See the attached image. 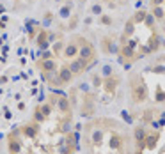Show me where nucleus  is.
<instances>
[{
  "label": "nucleus",
  "instance_id": "obj_1",
  "mask_svg": "<svg viewBox=\"0 0 165 154\" xmlns=\"http://www.w3.org/2000/svg\"><path fill=\"white\" fill-rule=\"evenodd\" d=\"M78 59L84 62L85 66H89L92 60L96 59V51H94V46H92L91 43H85V44H82L80 50H78Z\"/></svg>",
  "mask_w": 165,
  "mask_h": 154
},
{
  "label": "nucleus",
  "instance_id": "obj_2",
  "mask_svg": "<svg viewBox=\"0 0 165 154\" xmlns=\"http://www.w3.org/2000/svg\"><path fill=\"white\" fill-rule=\"evenodd\" d=\"M37 67L43 71V75H45V78L48 80L50 76H53L57 71H59V66H57V60H53V59H45V60H39L37 62Z\"/></svg>",
  "mask_w": 165,
  "mask_h": 154
},
{
  "label": "nucleus",
  "instance_id": "obj_3",
  "mask_svg": "<svg viewBox=\"0 0 165 154\" xmlns=\"http://www.w3.org/2000/svg\"><path fill=\"white\" fill-rule=\"evenodd\" d=\"M131 96H133V101L135 103H142L147 99V89L146 85L142 83H137V85H131Z\"/></svg>",
  "mask_w": 165,
  "mask_h": 154
},
{
  "label": "nucleus",
  "instance_id": "obj_4",
  "mask_svg": "<svg viewBox=\"0 0 165 154\" xmlns=\"http://www.w3.org/2000/svg\"><path fill=\"white\" fill-rule=\"evenodd\" d=\"M20 133H22L23 137H27V138H34L39 133V122H36V120L27 122V124H23L20 128Z\"/></svg>",
  "mask_w": 165,
  "mask_h": 154
},
{
  "label": "nucleus",
  "instance_id": "obj_5",
  "mask_svg": "<svg viewBox=\"0 0 165 154\" xmlns=\"http://www.w3.org/2000/svg\"><path fill=\"white\" fill-rule=\"evenodd\" d=\"M78 50H80V46L76 44V41L73 39L71 43L64 44V50H62V57H64V59H75V57H78Z\"/></svg>",
  "mask_w": 165,
  "mask_h": 154
},
{
  "label": "nucleus",
  "instance_id": "obj_6",
  "mask_svg": "<svg viewBox=\"0 0 165 154\" xmlns=\"http://www.w3.org/2000/svg\"><path fill=\"white\" fill-rule=\"evenodd\" d=\"M68 67H69V71L73 73V76H78V75H82L84 71L87 69V66L82 62L80 59H71L69 60V64H68Z\"/></svg>",
  "mask_w": 165,
  "mask_h": 154
},
{
  "label": "nucleus",
  "instance_id": "obj_7",
  "mask_svg": "<svg viewBox=\"0 0 165 154\" xmlns=\"http://www.w3.org/2000/svg\"><path fill=\"white\" fill-rule=\"evenodd\" d=\"M57 76H59V81H60L62 85L69 83V81L73 80V73L69 71V67H68V66H62V67H59V71H57Z\"/></svg>",
  "mask_w": 165,
  "mask_h": 154
},
{
  "label": "nucleus",
  "instance_id": "obj_8",
  "mask_svg": "<svg viewBox=\"0 0 165 154\" xmlns=\"http://www.w3.org/2000/svg\"><path fill=\"white\" fill-rule=\"evenodd\" d=\"M57 106L64 115H71V103L66 96H57Z\"/></svg>",
  "mask_w": 165,
  "mask_h": 154
},
{
  "label": "nucleus",
  "instance_id": "obj_9",
  "mask_svg": "<svg viewBox=\"0 0 165 154\" xmlns=\"http://www.w3.org/2000/svg\"><path fill=\"white\" fill-rule=\"evenodd\" d=\"M103 85H105V90L108 92V94H114L117 85H119V78L117 76H108L103 80Z\"/></svg>",
  "mask_w": 165,
  "mask_h": 154
},
{
  "label": "nucleus",
  "instance_id": "obj_10",
  "mask_svg": "<svg viewBox=\"0 0 165 154\" xmlns=\"http://www.w3.org/2000/svg\"><path fill=\"white\" fill-rule=\"evenodd\" d=\"M158 138H160L158 133H154V135H146V140H144V143H146V147H147L149 151H153L154 147H156Z\"/></svg>",
  "mask_w": 165,
  "mask_h": 154
},
{
  "label": "nucleus",
  "instance_id": "obj_11",
  "mask_svg": "<svg viewBox=\"0 0 165 154\" xmlns=\"http://www.w3.org/2000/svg\"><path fill=\"white\" fill-rule=\"evenodd\" d=\"M146 135H147V131H146V128H144V126H139V128H135V131H133V137H135V142L137 143L146 140Z\"/></svg>",
  "mask_w": 165,
  "mask_h": 154
},
{
  "label": "nucleus",
  "instance_id": "obj_12",
  "mask_svg": "<svg viewBox=\"0 0 165 154\" xmlns=\"http://www.w3.org/2000/svg\"><path fill=\"white\" fill-rule=\"evenodd\" d=\"M39 106H41V112H43V115H45L46 119L51 115V112H53V106H51L50 103H41Z\"/></svg>",
  "mask_w": 165,
  "mask_h": 154
},
{
  "label": "nucleus",
  "instance_id": "obj_13",
  "mask_svg": "<svg viewBox=\"0 0 165 154\" xmlns=\"http://www.w3.org/2000/svg\"><path fill=\"white\" fill-rule=\"evenodd\" d=\"M94 114V105L92 103H84L82 106V115H92Z\"/></svg>",
  "mask_w": 165,
  "mask_h": 154
},
{
  "label": "nucleus",
  "instance_id": "obj_14",
  "mask_svg": "<svg viewBox=\"0 0 165 154\" xmlns=\"http://www.w3.org/2000/svg\"><path fill=\"white\" fill-rule=\"evenodd\" d=\"M146 16H147V13L146 11H139V13H135V16H133V20H131V22L133 23H142L144 22V20H146Z\"/></svg>",
  "mask_w": 165,
  "mask_h": 154
},
{
  "label": "nucleus",
  "instance_id": "obj_15",
  "mask_svg": "<svg viewBox=\"0 0 165 154\" xmlns=\"http://www.w3.org/2000/svg\"><path fill=\"white\" fill-rule=\"evenodd\" d=\"M59 16H60V18H69V16H71V5L68 4V5H62V7H60Z\"/></svg>",
  "mask_w": 165,
  "mask_h": 154
},
{
  "label": "nucleus",
  "instance_id": "obj_16",
  "mask_svg": "<svg viewBox=\"0 0 165 154\" xmlns=\"http://www.w3.org/2000/svg\"><path fill=\"white\" fill-rule=\"evenodd\" d=\"M151 14L156 18V20H163V16H165V13H163V9L160 7V5H156V7H153V11H151Z\"/></svg>",
  "mask_w": 165,
  "mask_h": 154
},
{
  "label": "nucleus",
  "instance_id": "obj_17",
  "mask_svg": "<svg viewBox=\"0 0 165 154\" xmlns=\"http://www.w3.org/2000/svg\"><path fill=\"white\" fill-rule=\"evenodd\" d=\"M160 48V39L156 37V36H153L151 39H149V50L153 51V50H158Z\"/></svg>",
  "mask_w": 165,
  "mask_h": 154
},
{
  "label": "nucleus",
  "instance_id": "obj_18",
  "mask_svg": "<svg viewBox=\"0 0 165 154\" xmlns=\"http://www.w3.org/2000/svg\"><path fill=\"white\" fill-rule=\"evenodd\" d=\"M45 119H46V117L43 115V112H41V106H37L36 112H34V120H36V122H43Z\"/></svg>",
  "mask_w": 165,
  "mask_h": 154
},
{
  "label": "nucleus",
  "instance_id": "obj_19",
  "mask_svg": "<svg viewBox=\"0 0 165 154\" xmlns=\"http://www.w3.org/2000/svg\"><path fill=\"white\" fill-rule=\"evenodd\" d=\"M133 27H135V23H133V22H128V25H126V28H124V37H128V36L133 34Z\"/></svg>",
  "mask_w": 165,
  "mask_h": 154
},
{
  "label": "nucleus",
  "instance_id": "obj_20",
  "mask_svg": "<svg viewBox=\"0 0 165 154\" xmlns=\"http://www.w3.org/2000/svg\"><path fill=\"white\" fill-rule=\"evenodd\" d=\"M51 50H53V53H55V55H57V53H62V50H64V43H55Z\"/></svg>",
  "mask_w": 165,
  "mask_h": 154
},
{
  "label": "nucleus",
  "instance_id": "obj_21",
  "mask_svg": "<svg viewBox=\"0 0 165 154\" xmlns=\"http://www.w3.org/2000/svg\"><path fill=\"white\" fill-rule=\"evenodd\" d=\"M92 83H94V87H101L103 85V78L98 76V75H94V76H92Z\"/></svg>",
  "mask_w": 165,
  "mask_h": 154
},
{
  "label": "nucleus",
  "instance_id": "obj_22",
  "mask_svg": "<svg viewBox=\"0 0 165 154\" xmlns=\"http://www.w3.org/2000/svg\"><path fill=\"white\" fill-rule=\"evenodd\" d=\"M103 76H105V78L112 76V67H110V66H105V67H103Z\"/></svg>",
  "mask_w": 165,
  "mask_h": 154
},
{
  "label": "nucleus",
  "instance_id": "obj_23",
  "mask_svg": "<svg viewBox=\"0 0 165 154\" xmlns=\"http://www.w3.org/2000/svg\"><path fill=\"white\" fill-rule=\"evenodd\" d=\"M99 22H101L103 25H112V18H108V16H101Z\"/></svg>",
  "mask_w": 165,
  "mask_h": 154
},
{
  "label": "nucleus",
  "instance_id": "obj_24",
  "mask_svg": "<svg viewBox=\"0 0 165 154\" xmlns=\"http://www.w3.org/2000/svg\"><path fill=\"white\" fill-rule=\"evenodd\" d=\"M154 73L163 75V73H165V67H163V66H154Z\"/></svg>",
  "mask_w": 165,
  "mask_h": 154
},
{
  "label": "nucleus",
  "instance_id": "obj_25",
  "mask_svg": "<svg viewBox=\"0 0 165 154\" xmlns=\"http://www.w3.org/2000/svg\"><path fill=\"white\" fill-rule=\"evenodd\" d=\"M151 114H153V112H151V110H147L146 114H144V119H142V120H144V122H149V120H151Z\"/></svg>",
  "mask_w": 165,
  "mask_h": 154
},
{
  "label": "nucleus",
  "instance_id": "obj_26",
  "mask_svg": "<svg viewBox=\"0 0 165 154\" xmlns=\"http://www.w3.org/2000/svg\"><path fill=\"white\" fill-rule=\"evenodd\" d=\"M92 13H94V14H101V7L99 5H94V7H92Z\"/></svg>",
  "mask_w": 165,
  "mask_h": 154
},
{
  "label": "nucleus",
  "instance_id": "obj_27",
  "mask_svg": "<svg viewBox=\"0 0 165 154\" xmlns=\"http://www.w3.org/2000/svg\"><path fill=\"white\" fill-rule=\"evenodd\" d=\"M163 99H165V94H163V92H160V94L156 96V101H158V103H162Z\"/></svg>",
  "mask_w": 165,
  "mask_h": 154
},
{
  "label": "nucleus",
  "instance_id": "obj_28",
  "mask_svg": "<svg viewBox=\"0 0 165 154\" xmlns=\"http://www.w3.org/2000/svg\"><path fill=\"white\" fill-rule=\"evenodd\" d=\"M162 2H163V0H151V5H153V7H156V5H160Z\"/></svg>",
  "mask_w": 165,
  "mask_h": 154
},
{
  "label": "nucleus",
  "instance_id": "obj_29",
  "mask_svg": "<svg viewBox=\"0 0 165 154\" xmlns=\"http://www.w3.org/2000/svg\"><path fill=\"white\" fill-rule=\"evenodd\" d=\"M135 44H137V41H135V39H131V41H130V43H128V46H130L131 50H133V48H135Z\"/></svg>",
  "mask_w": 165,
  "mask_h": 154
},
{
  "label": "nucleus",
  "instance_id": "obj_30",
  "mask_svg": "<svg viewBox=\"0 0 165 154\" xmlns=\"http://www.w3.org/2000/svg\"><path fill=\"white\" fill-rule=\"evenodd\" d=\"M80 90H84V92H87V90H89V87H87L85 83H82V85H80Z\"/></svg>",
  "mask_w": 165,
  "mask_h": 154
},
{
  "label": "nucleus",
  "instance_id": "obj_31",
  "mask_svg": "<svg viewBox=\"0 0 165 154\" xmlns=\"http://www.w3.org/2000/svg\"><path fill=\"white\" fill-rule=\"evenodd\" d=\"M0 83H7V76H0Z\"/></svg>",
  "mask_w": 165,
  "mask_h": 154
},
{
  "label": "nucleus",
  "instance_id": "obj_32",
  "mask_svg": "<svg viewBox=\"0 0 165 154\" xmlns=\"http://www.w3.org/2000/svg\"><path fill=\"white\" fill-rule=\"evenodd\" d=\"M55 2H62V0H55Z\"/></svg>",
  "mask_w": 165,
  "mask_h": 154
},
{
  "label": "nucleus",
  "instance_id": "obj_33",
  "mask_svg": "<svg viewBox=\"0 0 165 154\" xmlns=\"http://www.w3.org/2000/svg\"><path fill=\"white\" fill-rule=\"evenodd\" d=\"M103 2H110V0H103Z\"/></svg>",
  "mask_w": 165,
  "mask_h": 154
}]
</instances>
